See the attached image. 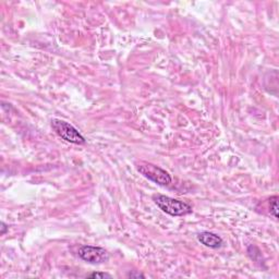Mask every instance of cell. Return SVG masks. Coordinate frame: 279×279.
<instances>
[{
    "label": "cell",
    "mask_w": 279,
    "mask_h": 279,
    "mask_svg": "<svg viewBox=\"0 0 279 279\" xmlns=\"http://www.w3.org/2000/svg\"><path fill=\"white\" fill-rule=\"evenodd\" d=\"M153 201L156 205L159 207V209H161L162 212L170 216L179 217L192 213V207L190 206L189 204L177 199H173V197L170 196H166L162 194H154Z\"/></svg>",
    "instance_id": "1"
},
{
    "label": "cell",
    "mask_w": 279,
    "mask_h": 279,
    "mask_svg": "<svg viewBox=\"0 0 279 279\" xmlns=\"http://www.w3.org/2000/svg\"><path fill=\"white\" fill-rule=\"evenodd\" d=\"M51 127L53 131L57 133L58 137L64 139L65 141L72 143L76 145H83L85 144V139L82 134H81L76 128L69 122L60 120V119H52Z\"/></svg>",
    "instance_id": "2"
},
{
    "label": "cell",
    "mask_w": 279,
    "mask_h": 279,
    "mask_svg": "<svg viewBox=\"0 0 279 279\" xmlns=\"http://www.w3.org/2000/svg\"><path fill=\"white\" fill-rule=\"evenodd\" d=\"M138 172L148 180L157 183L159 186H168L173 180L166 170L153 164H142L138 166Z\"/></svg>",
    "instance_id": "3"
},
{
    "label": "cell",
    "mask_w": 279,
    "mask_h": 279,
    "mask_svg": "<svg viewBox=\"0 0 279 279\" xmlns=\"http://www.w3.org/2000/svg\"><path fill=\"white\" fill-rule=\"evenodd\" d=\"M78 253L81 260L90 264H103L109 260L107 251L99 247L82 246L79 249Z\"/></svg>",
    "instance_id": "4"
},
{
    "label": "cell",
    "mask_w": 279,
    "mask_h": 279,
    "mask_svg": "<svg viewBox=\"0 0 279 279\" xmlns=\"http://www.w3.org/2000/svg\"><path fill=\"white\" fill-rule=\"evenodd\" d=\"M197 240L210 249H218L222 246L221 238L218 235L209 233V231H203V233L197 236Z\"/></svg>",
    "instance_id": "5"
},
{
    "label": "cell",
    "mask_w": 279,
    "mask_h": 279,
    "mask_svg": "<svg viewBox=\"0 0 279 279\" xmlns=\"http://www.w3.org/2000/svg\"><path fill=\"white\" fill-rule=\"evenodd\" d=\"M268 207L270 215H273L275 218H278V196H271L268 200Z\"/></svg>",
    "instance_id": "6"
},
{
    "label": "cell",
    "mask_w": 279,
    "mask_h": 279,
    "mask_svg": "<svg viewBox=\"0 0 279 279\" xmlns=\"http://www.w3.org/2000/svg\"><path fill=\"white\" fill-rule=\"evenodd\" d=\"M88 278H111L113 276L107 273H92L87 276Z\"/></svg>",
    "instance_id": "7"
},
{
    "label": "cell",
    "mask_w": 279,
    "mask_h": 279,
    "mask_svg": "<svg viewBox=\"0 0 279 279\" xmlns=\"http://www.w3.org/2000/svg\"><path fill=\"white\" fill-rule=\"evenodd\" d=\"M8 230H9V227L7 226L5 222H2V233H0V234H2V236H4Z\"/></svg>",
    "instance_id": "8"
},
{
    "label": "cell",
    "mask_w": 279,
    "mask_h": 279,
    "mask_svg": "<svg viewBox=\"0 0 279 279\" xmlns=\"http://www.w3.org/2000/svg\"><path fill=\"white\" fill-rule=\"evenodd\" d=\"M129 277H131V278H133V277H137V278H139V277H142V278H144L145 276H144V275H143V274H140V273H138V274H133V273H130V274H129Z\"/></svg>",
    "instance_id": "9"
}]
</instances>
